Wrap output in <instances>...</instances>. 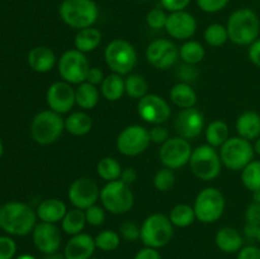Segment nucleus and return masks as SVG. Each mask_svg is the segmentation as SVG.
<instances>
[{
    "label": "nucleus",
    "mask_w": 260,
    "mask_h": 259,
    "mask_svg": "<svg viewBox=\"0 0 260 259\" xmlns=\"http://www.w3.org/2000/svg\"><path fill=\"white\" fill-rule=\"evenodd\" d=\"M58 14L66 25L74 29L93 27L99 17V8L93 0H63Z\"/></svg>",
    "instance_id": "obj_3"
},
{
    "label": "nucleus",
    "mask_w": 260,
    "mask_h": 259,
    "mask_svg": "<svg viewBox=\"0 0 260 259\" xmlns=\"http://www.w3.org/2000/svg\"><path fill=\"white\" fill-rule=\"evenodd\" d=\"M256 241H258V243L260 244V229H259V235H258V240H256Z\"/></svg>",
    "instance_id": "obj_61"
},
{
    "label": "nucleus",
    "mask_w": 260,
    "mask_h": 259,
    "mask_svg": "<svg viewBox=\"0 0 260 259\" xmlns=\"http://www.w3.org/2000/svg\"><path fill=\"white\" fill-rule=\"evenodd\" d=\"M124 88L126 94L134 99H141L145 96L149 90V84L147 80L142 75L139 74H128L124 79Z\"/></svg>",
    "instance_id": "obj_36"
},
{
    "label": "nucleus",
    "mask_w": 260,
    "mask_h": 259,
    "mask_svg": "<svg viewBox=\"0 0 260 259\" xmlns=\"http://www.w3.org/2000/svg\"><path fill=\"white\" fill-rule=\"evenodd\" d=\"M226 28L231 42L238 46H250L259 38L260 19L254 10L243 8L229 17Z\"/></svg>",
    "instance_id": "obj_2"
},
{
    "label": "nucleus",
    "mask_w": 260,
    "mask_h": 259,
    "mask_svg": "<svg viewBox=\"0 0 260 259\" xmlns=\"http://www.w3.org/2000/svg\"><path fill=\"white\" fill-rule=\"evenodd\" d=\"M169 220L177 228H188L197 218H196L193 206L187 205V203H179L172 208L169 213Z\"/></svg>",
    "instance_id": "obj_33"
},
{
    "label": "nucleus",
    "mask_w": 260,
    "mask_h": 259,
    "mask_svg": "<svg viewBox=\"0 0 260 259\" xmlns=\"http://www.w3.org/2000/svg\"><path fill=\"white\" fill-rule=\"evenodd\" d=\"M147 62L159 70H168L177 63L179 58V48L170 40L159 38L149 43L146 48Z\"/></svg>",
    "instance_id": "obj_14"
},
{
    "label": "nucleus",
    "mask_w": 260,
    "mask_h": 259,
    "mask_svg": "<svg viewBox=\"0 0 260 259\" xmlns=\"http://www.w3.org/2000/svg\"><path fill=\"white\" fill-rule=\"evenodd\" d=\"M215 243L223 253H239L244 246V238L239 230L230 226H225L216 233Z\"/></svg>",
    "instance_id": "obj_25"
},
{
    "label": "nucleus",
    "mask_w": 260,
    "mask_h": 259,
    "mask_svg": "<svg viewBox=\"0 0 260 259\" xmlns=\"http://www.w3.org/2000/svg\"><path fill=\"white\" fill-rule=\"evenodd\" d=\"M189 167L193 174L201 180L210 182L220 175L222 161L220 152L216 147L205 144L193 149L189 160Z\"/></svg>",
    "instance_id": "obj_6"
},
{
    "label": "nucleus",
    "mask_w": 260,
    "mask_h": 259,
    "mask_svg": "<svg viewBox=\"0 0 260 259\" xmlns=\"http://www.w3.org/2000/svg\"><path fill=\"white\" fill-rule=\"evenodd\" d=\"M104 78H106V76H104L103 71H102L99 68L93 66V68L89 69L85 81H88V83L93 84V85L96 86V85H101V84L103 83Z\"/></svg>",
    "instance_id": "obj_51"
},
{
    "label": "nucleus",
    "mask_w": 260,
    "mask_h": 259,
    "mask_svg": "<svg viewBox=\"0 0 260 259\" xmlns=\"http://www.w3.org/2000/svg\"><path fill=\"white\" fill-rule=\"evenodd\" d=\"M192 151L193 149L189 140H185L180 136L170 137L160 147L159 160L164 168L172 170L179 169L189 164Z\"/></svg>",
    "instance_id": "obj_13"
},
{
    "label": "nucleus",
    "mask_w": 260,
    "mask_h": 259,
    "mask_svg": "<svg viewBox=\"0 0 260 259\" xmlns=\"http://www.w3.org/2000/svg\"><path fill=\"white\" fill-rule=\"evenodd\" d=\"M134 259H161V255L157 251V249L149 248V246H145V248L140 249L136 253Z\"/></svg>",
    "instance_id": "obj_53"
},
{
    "label": "nucleus",
    "mask_w": 260,
    "mask_h": 259,
    "mask_svg": "<svg viewBox=\"0 0 260 259\" xmlns=\"http://www.w3.org/2000/svg\"><path fill=\"white\" fill-rule=\"evenodd\" d=\"M174 234V225L169 216L162 213H152L147 216L141 225V239L145 246L160 249L168 245Z\"/></svg>",
    "instance_id": "obj_7"
},
{
    "label": "nucleus",
    "mask_w": 260,
    "mask_h": 259,
    "mask_svg": "<svg viewBox=\"0 0 260 259\" xmlns=\"http://www.w3.org/2000/svg\"><path fill=\"white\" fill-rule=\"evenodd\" d=\"M86 223L88 222H86L84 210L74 207L73 210H68L66 215L63 216L62 221H61V229L65 234L74 236L83 233Z\"/></svg>",
    "instance_id": "obj_31"
},
{
    "label": "nucleus",
    "mask_w": 260,
    "mask_h": 259,
    "mask_svg": "<svg viewBox=\"0 0 260 259\" xmlns=\"http://www.w3.org/2000/svg\"><path fill=\"white\" fill-rule=\"evenodd\" d=\"M170 101L179 108H193L197 103V93L190 84L178 83L170 89Z\"/></svg>",
    "instance_id": "obj_27"
},
{
    "label": "nucleus",
    "mask_w": 260,
    "mask_h": 259,
    "mask_svg": "<svg viewBox=\"0 0 260 259\" xmlns=\"http://www.w3.org/2000/svg\"><path fill=\"white\" fill-rule=\"evenodd\" d=\"M96 249L102 251H113L121 244V235L114 230H103L94 238Z\"/></svg>",
    "instance_id": "obj_39"
},
{
    "label": "nucleus",
    "mask_w": 260,
    "mask_h": 259,
    "mask_svg": "<svg viewBox=\"0 0 260 259\" xmlns=\"http://www.w3.org/2000/svg\"><path fill=\"white\" fill-rule=\"evenodd\" d=\"M238 136L249 141H255L260 137V114L255 111H245L236 119Z\"/></svg>",
    "instance_id": "obj_24"
},
{
    "label": "nucleus",
    "mask_w": 260,
    "mask_h": 259,
    "mask_svg": "<svg viewBox=\"0 0 260 259\" xmlns=\"http://www.w3.org/2000/svg\"><path fill=\"white\" fill-rule=\"evenodd\" d=\"M149 132L151 142H154V144L162 145L167 140L170 139L169 131H168L167 127H164L162 124H155L151 130H149Z\"/></svg>",
    "instance_id": "obj_47"
},
{
    "label": "nucleus",
    "mask_w": 260,
    "mask_h": 259,
    "mask_svg": "<svg viewBox=\"0 0 260 259\" xmlns=\"http://www.w3.org/2000/svg\"><path fill=\"white\" fill-rule=\"evenodd\" d=\"M246 222L260 226V203L251 202L245 211Z\"/></svg>",
    "instance_id": "obj_48"
},
{
    "label": "nucleus",
    "mask_w": 260,
    "mask_h": 259,
    "mask_svg": "<svg viewBox=\"0 0 260 259\" xmlns=\"http://www.w3.org/2000/svg\"><path fill=\"white\" fill-rule=\"evenodd\" d=\"M205 41L212 47H220L225 45L229 40V33L226 25L220 23H212L205 29Z\"/></svg>",
    "instance_id": "obj_38"
},
{
    "label": "nucleus",
    "mask_w": 260,
    "mask_h": 259,
    "mask_svg": "<svg viewBox=\"0 0 260 259\" xmlns=\"http://www.w3.org/2000/svg\"><path fill=\"white\" fill-rule=\"evenodd\" d=\"M28 65L36 73H48L56 65L55 52L47 46H37L28 53Z\"/></svg>",
    "instance_id": "obj_22"
},
{
    "label": "nucleus",
    "mask_w": 260,
    "mask_h": 259,
    "mask_svg": "<svg viewBox=\"0 0 260 259\" xmlns=\"http://www.w3.org/2000/svg\"><path fill=\"white\" fill-rule=\"evenodd\" d=\"M99 200L106 211L113 215H124L134 207L135 196L131 187L118 179L106 183Z\"/></svg>",
    "instance_id": "obj_8"
},
{
    "label": "nucleus",
    "mask_w": 260,
    "mask_h": 259,
    "mask_svg": "<svg viewBox=\"0 0 260 259\" xmlns=\"http://www.w3.org/2000/svg\"><path fill=\"white\" fill-rule=\"evenodd\" d=\"M137 113L140 118L150 124H162L172 116L170 104L157 94H146L139 99Z\"/></svg>",
    "instance_id": "obj_15"
},
{
    "label": "nucleus",
    "mask_w": 260,
    "mask_h": 259,
    "mask_svg": "<svg viewBox=\"0 0 260 259\" xmlns=\"http://www.w3.org/2000/svg\"><path fill=\"white\" fill-rule=\"evenodd\" d=\"M175 184V175L172 169L162 168L155 174L154 187L160 192H168L172 189Z\"/></svg>",
    "instance_id": "obj_40"
},
{
    "label": "nucleus",
    "mask_w": 260,
    "mask_h": 259,
    "mask_svg": "<svg viewBox=\"0 0 260 259\" xmlns=\"http://www.w3.org/2000/svg\"><path fill=\"white\" fill-rule=\"evenodd\" d=\"M46 102L51 111L58 114L68 113L75 106V89L66 81L60 80L51 84L46 93Z\"/></svg>",
    "instance_id": "obj_18"
},
{
    "label": "nucleus",
    "mask_w": 260,
    "mask_h": 259,
    "mask_svg": "<svg viewBox=\"0 0 260 259\" xmlns=\"http://www.w3.org/2000/svg\"><path fill=\"white\" fill-rule=\"evenodd\" d=\"M45 259H66L63 255H60V254H50V255L46 256Z\"/></svg>",
    "instance_id": "obj_58"
},
{
    "label": "nucleus",
    "mask_w": 260,
    "mask_h": 259,
    "mask_svg": "<svg viewBox=\"0 0 260 259\" xmlns=\"http://www.w3.org/2000/svg\"><path fill=\"white\" fill-rule=\"evenodd\" d=\"M37 225V213L27 203L12 201L0 207V229L13 236H25Z\"/></svg>",
    "instance_id": "obj_1"
},
{
    "label": "nucleus",
    "mask_w": 260,
    "mask_h": 259,
    "mask_svg": "<svg viewBox=\"0 0 260 259\" xmlns=\"http://www.w3.org/2000/svg\"><path fill=\"white\" fill-rule=\"evenodd\" d=\"M15 259H37V258H36V256H33V255H30V254H22V255L17 256Z\"/></svg>",
    "instance_id": "obj_59"
},
{
    "label": "nucleus",
    "mask_w": 260,
    "mask_h": 259,
    "mask_svg": "<svg viewBox=\"0 0 260 259\" xmlns=\"http://www.w3.org/2000/svg\"><path fill=\"white\" fill-rule=\"evenodd\" d=\"M248 56L249 60H250L256 68H260V38L254 41V42L249 46Z\"/></svg>",
    "instance_id": "obj_52"
},
{
    "label": "nucleus",
    "mask_w": 260,
    "mask_h": 259,
    "mask_svg": "<svg viewBox=\"0 0 260 259\" xmlns=\"http://www.w3.org/2000/svg\"><path fill=\"white\" fill-rule=\"evenodd\" d=\"M165 30L170 37L179 41H188L197 30V20L185 10L170 13L168 15Z\"/></svg>",
    "instance_id": "obj_20"
},
{
    "label": "nucleus",
    "mask_w": 260,
    "mask_h": 259,
    "mask_svg": "<svg viewBox=\"0 0 260 259\" xmlns=\"http://www.w3.org/2000/svg\"><path fill=\"white\" fill-rule=\"evenodd\" d=\"M17 253V244L10 236H0V259H13Z\"/></svg>",
    "instance_id": "obj_45"
},
{
    "label": "nucleus",
    "mask_w": 260,
    "mask_h": 259,
    "mask_svg": "<svg viewBox=\"0 0 260 259\" xmlns=\"http://www.w3.org/2000/svg\"><path fill=\"white\" fill-rule=\"evenodd\" d=\"M119 180H122V182L126 183V184L128 185L134 184V183L137 180L136 170H135L134 168H126V169H123L122 170V174H121V178H119Z\"/></svg>",
    "instance_id": "obj_55"
},
{
    "label": "nucleus",
    "mask_w": 260,
    "mask_h": 259,
    "mask_svg": "<svg viewBox=\"0 0 260 259\" xmlns=\"http://www.w3.org/2000/svg\"><path fill=\"white\" fill-rule=\"evenodd\" d=\"M90 259H102V258H90Z\"/></svg>",
    "instance_id": "obj_62"
},
{
    "label": "nucleus",
    "mask_w": 260,
    "mask_h": 259,
    "mask_svg": "<svg viewBox=\"0 0 260 259\" xmlns=\"http://www.w3.org/2000/svg\"><path fill=\"white\" fill-rule=\"evenodd\" d=\"M3 152H4V146H3V142L2 140H0V157L3 156Z\"/></svg>",
    "instance_id": "obj_60"
},
{
    "label": "nucleus",
    "mask_w": 260,
    "mask_h": 259,
    "mask_svg": "<svg viewBox=\"0 0 260 259\" xmlns=\"http://www.w3.org/2000/svg\"><path fill=\"white\" fill-rule=\"evenodd\" d=\"M259 229L260 226L254 225V223H249L246 222L245 226H244V236L249 240H258V235H259Z\"/></svg>",
    "instance_id": "obj_54"
},
{
    "label": "nucleus",
    "mask_w": 260,
    "mask_h": 259,
    "mask_svg": "<svg viewBox=\"0 0 260 259\" xmlns=\"http://www.w3.org/2000/svg\"><path fill=\"white\" fill-rule=\"evenodd\" d=\"M65 131V119L61 114L46 109L35 116L30 123V136L37 144L51 145L57 141Z\"/></svg>",
    "instance_id": "obj_4"
},
{
    "label": "nucleus",
    "mask_w": 260,
    "mask_h": 259,
    "mask_svg": "<svg viewBox=\"0 0 260 259\" xmlns=\"http://www.w3.org/2000/svg\"><path fill=\"white\" fill-rule=\"evenodd\" d=\"M177 76L180 80V83L190 84L198 78V70L196 68V65L183 62V65H180L177 69Z\"/></svg>",
    "instance_id": "obj_44"
},
{
    "label": "nucleus",
    "mask_w": 260,
    "mask_h": 259,
    "mask_svg": "<svg viewBox=\"0 0 260 259\" xmlns=\"http://www.w3.org/2000/svg\"><path fill=\"white\" fill-rule=\"evenodd\" d=\"M151 144L150 132L141 124H129L124 127L116 140V147L124 156H137L147 150Z\"/></svg>",
    "instance_id": "obj_12"
},
{
    "label": "nucleus",
    "mask_w": 260,
    "mask_h": 259,
    "mask_svg": "<svg viewBox=\"0 0 260 259\" xmlns=\"http://www.w3.org/2000/svg\"><path fill=\"white\" fill-rule=\"evenodd\" d=\"M124 93H126L124 79L119 74H109L104 78L103 83L101 84V94L104 99L109 102L119 101Z\"/></svg>",
    "instance_id": "obj_30"
},
{
    "label": "nucleus",
    "mask_w": 260,
    "mask_h": 259,
    "mask_svg": "<svg viewBox=\"0 0 260 259\" xmlns=\"http://www.w3.org/2000/svg\"><path fill=\"white\" fill-rule=\"evenodd\" d=\"M68 212V206L60 198H47L38 205L37 217L42 222L57 223L61 222L63 216Z\"/></svg>",
    "instance_id": "obj_23"
},
{
    "label": "nucleus",
    "mask_w": 260,
    "mask_h": 259,
    "mask_svg": "<svg viewBox=\"0 0 260 259\" xmlns=\"http://www.w3.org/2000/svg\"><path fill=\"white\" fill-rule=\"evenodd\" d=\"M57 69L63 81L71 84V85L73 84L79 85L86 80L90 65H89L85 53L80 52L76 48H71L61 55Z\"/></svg>",
    "instance_id": "obj_11"
},
{
    "label": "nucleus",
    "mask_w": 260,
    "mask_h": 259,
    "mask_svg": "<svg viewBox=\"0 0 260 259\" xmlns=\"http://www.w3.org/2000/svg\"><path fill=\"white\" fill-rule=\"evenodd\" d=\"M95 240L86 233H80L71 236L63 249L66 259H90L95 251Z\"/></svg>",
    "instance_id": "obj_21"
},
{
    "label": "nucleus",
    "mask_w": 260,
    "mask_h": 259,
    "mask_svg": "<svg viewBox=\"0 0 260 259\" xmlns=\"http://www.w3.org/2000/svg\"><path fill=\"white\" fill-rule=\"evenodd\" d=\"M205 47L198 41H185L179 48V58H182L183 62L190 63V65L200 63L205 58Z\"/></svg>",
    "instance_id": "obj_34"
},
{
    "label": "nucleus",
    "mask_w": 260,
    "mask_h": 259,
    "mask_svg": "<svg viewBox=\"0 0 260 259\" xmlns=\"http://www.w3.org/2000/svg\"><path fill=\"white\" fill-rule=\"evenodd\" d=\"M241 183L250 192L260 190V160L254 159L241 170Z\"/></svg>",
    "instance_id": "obj_37"
},
{
    "label": "nucleus",
    "mask_w": 260,
    "mask_h": 259,
    "mask_svg": "<svg viewBox=\"0 0 260 259\" xmlns=\"http://www.w3.org/2000/svg\"><path fill=\"white\" fill-rule=\"evenodd\" d=\"M230 0H197V5L205 13H218L228 7Z\"/></svg>",
    "instance_id": "obj_46"
},
{
    "label": "nucleus",
    "mask_w": 260,
    "mask_h": 259,
    "mask_svg": "<svg viewBox=\"0 0 260 259\" xmlns=\"http://www.w3.org/2000/svg\"><path fill=\"white\" fill-rule=\"evenodd\" d=\"M68 197L74 207L86 210L98 202L101 197V189L95 180L88 177H80L70 184Z\"/></svg>",
    "instance_id": "obj_16"
},
{
    "label": "nucleus",
    "mask_w": 260,
    "mask_h": 259,
    "mask_svg": "<svg viewBox=\"0 0 260 259\" xmlns=\"http://www.w3.org/2000/svg\"><path fill=\"white\" fill-rule=\"evenodd\" d=\"M251 202L260 203V190H255V192H251Z\"/></svg>",
    "instance_id": "obj_56"
},
{
    "label": "nucleus",
    "mask_w": 260,
    "mask_h": 259,
    "mask_svg": "<svg viewBox=\"0 0 260 259\" xmlns=\"http://www.w3.org/2000/svg\"><path fill=\"white\" fill-rule=\"evenodd\" d=\"M99 98H101V90L88 81L79 84L78 88L75 89L76 106L80 107L81 109L89 111V109L95 108Z\"/></svg>",
    "instance_id": "obj_28"
},
{
    "label": "nucleus",
    "mask_w": 260,
    "mask_h": 259,
    "mask_svg": "<svg viewBox=\"0 0 260 259\" xmlns=\"http://www.w3.org/2000/svg\"><path fill=\"white\" fill-rule=\"evenodd\" d=\"M104 61L112 73L119 75H128L137 63L136 48L128 41L117 40L111 41L104 50Z\"/></svg>",
    "instance_id": "obj_5"
},
{
    "label": "nucleus",
    "mask_w": 260,
    "mask_h": 259,
    "mask_svg": "<svg viewBox=\"0 0 260 259\" xmlns=\"http://www.w3.org/2000/svg\"><path fill=\"white\" fill-rule=\"evenodd\" d=\"M102 42V32L98 28L88 27L78 30L74 40V46L78 51L83 53L93 52L99 47Z\"/></svg>",
    "instance_id": "obj_26"
},
{
    "label": "nucleus",
    "mask_w": 260,
    "mask_h": 259,
    "mask_svg": "<svg viewBox=\"0 0 260 259\" xmlns=\"http://www.w3.org/2000/svg\"><path fill=\"white\" fill-rule=\"evenodd\" d=\"M32 239L36 248L41 253L47 254V255L55 254L60 249L61 241H62L60 229L56 226V223L42 222V221L33 229Z\"/></svg>",
    "instance_id": "obj_19"
},
{
    "label": "nucleus",
    "mask_w": 260,
    "mask_h": 259,
    "mask_svg": "<svg viewBox=\"0 0 260 259\" xmlns=\"http://www.w3.org/2000/svg\"><path fill=\"white\" fill-rule=\"evenodd\" d=\"M84 212H85L86 222L90 226L96 228V226L103 225L104 221H106V210H104L103 206H99L95 203V205L84 210Z\"/></svg>",
    "instance_id": "obj_41"
},
{
    "label": "nucleus",
    "mask_w": 260,
    "mask_h": 259,
    "mask_svg": "<svg viewBox=\"0 0 260 259\" xmlns=\"http://www.w3.org/2000/svg\"><path fill=\"white\" fill-rule=\"evenodd\" d=\"M93 127V119L86 112L78 111L70 113L68 118H65V131L74 136H84L89 134Z\"/></svg>",
    "instance_id": "obj_29"
},
{
    "label": "nucleus",
    "mask_w": 260,
    "mask_h": 259,
    "mask_svg": "<svg viewBox=\"0 0 260 259\" xmlns=\"http://www.w3.org/2000/svg\"><path fill=\"white\" fill-rule=\"evenodd\" d=\"M205 136L208 145L213 147H221L230 137L228 123L221 119H215L205 130Z\"/></svg>",
    "instance_id": "obj_32"
},
{
    "label": "nucleus",
    "mask_w": 260,
    "mask_h": 259,
    "mask_svg": "<svg viewBox=\"0 0 260 259\" xmlns=\"http://www.w3.org/2000/svg\"><path fill=\"white\" fill-rule=\"evenodd\" d=\"M220 156L223 167L238 172L243 170L255 156L254 145L249 140L240 136L229 137L228 141L220 147Z\"/></svg>",
    "instance_id": "obj_10"
},
{
    "label": "nucleus",
    "mask_w": 260,
    "mask_h": 259,
    "mask_svg": "<svg viewBox=\"0 0 260 259\" xmlns=\"http://www.w3.org/2000/svg\"><path fill=\"white\" fill-rule=\"evenodd\" d=\"M225 196L215 187H207L201 190L193 203L196 218L203 223H213L220 220L225 212Z\"/></svg>",
    "instance_id": "obj_9"
},
{
    "label": "nucleus",
    "mask_w": 260,
    "mask_h": 259,
    "mask_svg": "<svg viewBox=\"0 0 260 259\" xmlns=\"http://www.w3.org/2000/svg\"><path fill=\"white\" fill-rule=\"evenodd\" d=\"M161 7L170 13L184 10L189 5L190 0H160Z\"/></svg>",
    "instance_id": "obj_49"
},
{
    "label": "nucleus",
    "mask_w": 260,
    "mask_h": 259,
    "mask_svg": "<svg viewBox=\"0 0 260 259\" xmlns=\"http://www.w3.org/2000/svg\"><path fill=\"white\" fill-rule=\"evenodd\" d=\"M254 151H255L256 155H259L260 156V137L254 141Z\"/></svg>",
    "instance_id": "obj_57"
},
{
    "label": "nucleus",
    "mask_w": 260,
    "mask_h": 259,
    "mask_svg": "<svg viewBox=\"0 0 260 259\" xmlns=\"http://www.w3.org/2000/svg\"><path fill=\"white\" fill-rule=\"evenodd\" d=\"M119 235L127 241H136L141 239V226L134 221H124L119 226Z\"/></svg>",
    "instance_id": "obj_43"
},
{
    "label": "nucleus",
    "mask_w": 260,
    "mask_h": 259,
    "mask_svg": "<svg viewBox=\"0 0 260 259\" xmlns=\"http://www.w3.org/2000/svg\"><path fill=\"white\" fill-rule=\"evenodd\" d=\"M236 259H260V248L255 245L243 246Z\"/></svg>",
    "instance_id": "obj_50"
},
{
    "label": "nucleus",
    "mask_w": 260,
    "mask_h": 259,
    "mask_svg": "<svg viewBox=\"0 0 260 259\" xmlns=\"http://www.w3.org/2000/svg\"><path fill=\"white\" fill-rule=\"evenodd\" d=\"M168 15L165 13L164 9L161 8H155V9H151L146 15V23L150 28L152 29H161V28H165V24H167Z\"/></svg>",
    "instance_id": "obj_42"
},
{
    "label": "nucleus",
    "mask_w": 260,
    "mask_h": 259,
    "mask_svg": "<svg viewBox=\"0 0 260 259\" xmlns=\"http://www.w3.org/2000/svg\"><path fill=\"white\" fill-rule=\"evenodd\" d=\"M122 167L114 157L106 156L101 159L96 164V173L99 177L106 182H113L118 180L122 174Z\"/></svg>",
    "instance_id": "obj_35"
},
{
    "label": "nucleus",
    "mask_w": 260,
    "mask_h": 259,
    "mask_svg": "<svg viewBox=\"0 0 260 259\" xmlns=\"http://www.w3.org/2000/svg\"><path fill=\"white\" fill-rule=\"evenodd\" d=\"M174 128L183 139H197L205 130V116L196 107L180 109L174 119Z\"/></svg>",
    "instance_id": "obj_17"
}]
</instances>
